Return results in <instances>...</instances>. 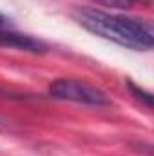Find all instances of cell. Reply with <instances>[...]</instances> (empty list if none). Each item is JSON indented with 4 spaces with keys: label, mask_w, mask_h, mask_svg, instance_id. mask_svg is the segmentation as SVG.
Wrapping results in <instances>:
<instances>
[{
    "label": "cell",
    "mask_w": 154,
    "mask_h": 156,
    "mask_svg": "<svg viewBox=\"0 0 154 156\" xmlns=\"http://www.w3.org/2000/svg\"><path fill=\"white\" fill-rule=\"evenodd\" d=\"M75 18L93 35L118 45L134 51H149L154 45V29L151 20L114 15L100 9H78Z\"/></svg>",
    "instance_id": "6da1fadb"
},
{
    "label": "cell",
    "mask_w": 154,
    "mask_h": 156,
    "mask_svg": "<svg viewBox=\"0 0 154 156\" xmlns=\"http://www.w3.org/2000/svg\"><path fill=\"white\" fill-rule=\"evenodd\" d=\"M49 94L58 100H69L93 107H103L109 104V98L102 89L75 78H58L49 85Z\"/></svg>",
    "instance_id": "7a4b0ae2"
},
{
    "label": "cell",
    "mask_w": 154,
    "mask_h": 156,
    "mask_svg": "<svg viewBox=\"0 0 154 156\" xmlns=\"http://www.w3.org/2000/svg\"><path fill=\"white\" fill-rule=\"evenodd\" d=\"M127 85H129V91H131V94L136 98V100H140V104H143L145 107H152V94L151 93H147L145 89H142V87H138L136 83H132L131 80L127 82Z\"/></svg>",
    "instance_id": "3957f363"
},
{
    "label": "cell",
    "mask_w": 154,
    "mask_h": 156,
    "mask_svg": "<svg viewBox=\"0 0 154 156\" xmlns=\"http://www.w3.org/2000/svg\"><path fill=\"white\" fill-rule=\"evenodd\" d=\"M93 2L105 5V7H111V9H129L134 0H93Z\"/></svg>",
    "instance_id": "277c9868"
},
{
    "label": "cell",
    "mask_w": 154,
    "mask_h": 156,
    "mask_svg": "<svg viewBox=\"0 0 154 156\" xmlns=\"http://www.w3.org/2000/svg\"><path fill=\"white\" fill-rule=\"evenodd\" d=\"M5 27H11L9 18H7V16H4V15L0 13V29H5Z\"/></svg>",
    "instance_id": "5b68a950"
}]
</instances>
